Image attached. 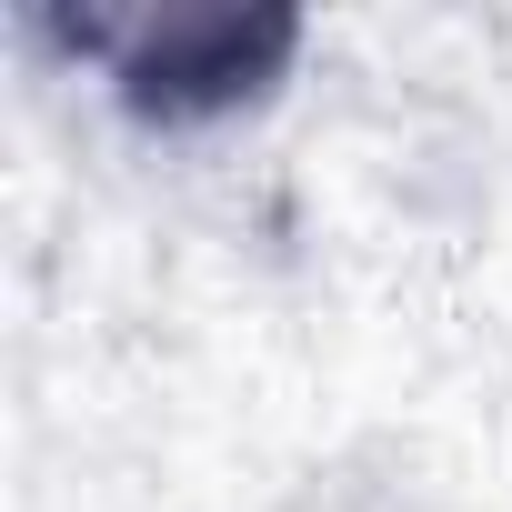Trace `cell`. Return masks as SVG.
Instances as JSON below:
<instances>
[{
    "label": "cell",
    "instance_id": "cell-1",
    "mask_svg": "<svg viewBox=\"0 0 512 512\" xmlns=\"http://www.w3.org/2000/svg\"><path fill=\"white\" fill-rule=\"evenodd\" d=\"M61 31L151 121H211L262 101L302 41L282 11H231V0H121V11H71Z\"/></svg>",
    "mask_w": 512,
    "mask_h": 512
}]
</instances>
